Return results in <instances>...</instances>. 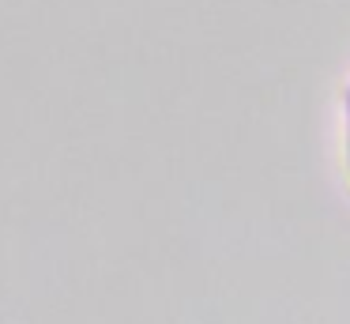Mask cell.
Here are the masks:
<instances>
[{"label": "cell", "instance_id": "6da1fadb", "mask_svg": "<svg viewBox=\"0 0 350 324\" xmlns=\"http://www.w3.org/2000/svg\"><path fill=\"white\" fill-rule=\"evenodd\" d=\"M347 113H350V105H347ZM347 151H350V132H347Z\"/></svg>", "mask_w": 350, "mask_h": 324}]
</instances>
